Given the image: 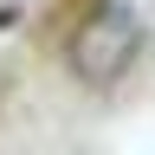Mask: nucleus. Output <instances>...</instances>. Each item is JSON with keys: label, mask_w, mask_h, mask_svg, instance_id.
Returning a JSON list of instances; mask_svg holds the SVG:
<instances>
[{"label": "nucleus", "mask_w": 155, "mask_h": 155, "mask_svg": "<svg viewBox=\"0 0 155 155\" xmlns=\"http://www.w3.org/2000/svg\"><path fill=\"white\" fill-rule=\"evenodd\" d=\"M136 52H142V19L129 7H97L71 39V71L84 84H116Z\"/></svg>", "instance_id": "f257e3e1"}]
</instances>
